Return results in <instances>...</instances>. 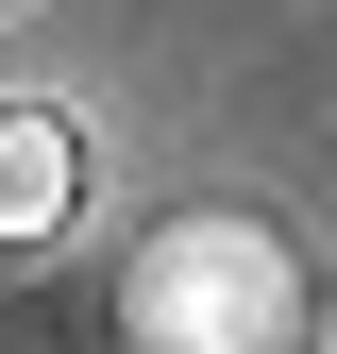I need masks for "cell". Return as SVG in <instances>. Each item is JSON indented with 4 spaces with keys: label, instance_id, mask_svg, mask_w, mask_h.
Returning <instances> with one entry per match:
<instances>
[{
    "label": "cell",
    "instance_id": "obj_1",
    "mask_svg": "<svg viewBox=\"0 0 337 354\" xmlns=\"http://www.w3.org/2000/svg\"><path fill=\"white\" fill-rule=\"evenodd\" d=\"M118 337L135 354H320V287H304V253H287L270 219L186 203V219H152L135 270H118Z\"/></svg>",
    "mask_w": 337,
    "mask_h": 354
},
{
    "label": "cell",
    "instance_id": "obj_2",
    "mask_svg": "<svg viewBox=\"0 0 337 354\" xmlns=\"http://www.w3.org/2000/svg\"><path fill=\"white\" fill-rule=\"evenodd\" d=\"M84 219V118L68 102H0V253H51Z\"/></svg>",
    "mask_w": 337,
    "mask_h": 354
},
{
    "label": "cell",
    "instance_id": "obj_3",
    "mask_svg": "<svg viewBox=\"0 0 337 354\" xmlns=\"http://www.w3.org/2000/svg\"><path fill=\"white\" fill-rule=\"evenodd\" d=\"M320 354H337V304H320Z\"/></svg>",
    "mask_w": 337,
    "mask_h": 354
}]
</instances>
